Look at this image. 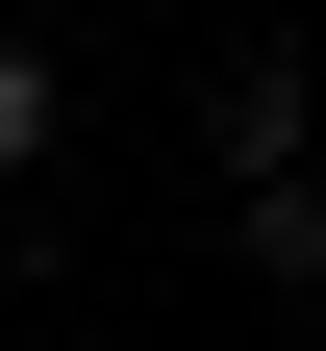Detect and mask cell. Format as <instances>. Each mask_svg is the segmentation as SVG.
Returning <instances> with one entry per match:
<instances>
[{
  "label": "cell",
  "mask_w": 326,
  "mask_h": 351,
  "mask_svg": "<svg viewBox=\"0 0 326 351\" xmlns=\"http://www.w3.org/2000/svg\"><path fill=\"white\" fill-rule=\"evenodd\" d=\"M201 151H226V201L326 151V75H301V25H226V51H201Z\"/></svg>",
  "instance_id": "1"
},
{
  "label": "cell",
  "mask_w": 326,
  "mask_h": 351,
  "mask_svg": "<svg viewBox=\"0 0 326 351\" xmlns=\"http://www.w3.org/2000/svg\"><path fill=\"white\" fill-rule=\"evenodd\" d=\"M226 251H251L276 301H326V151H301V176H251V201H226Z\"/></svg>",
  "instance_id": "2"
},
{
  "label": "cell",
  "mask_w": 326,
  "mask_h": 351,
  "mask_svg": "<svg viewBox=\"0 0 326 351\" xmlns=\"http://www.w3.org/2000/svg\"><path fill=\"white\" fill-rule=\"evenodd\" d=\"M51 125H75V75L25 51V25H0V176H51Z\"/></svg>",
  "instance_id": "3"
}]
</instances>
